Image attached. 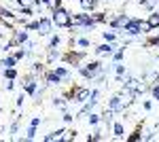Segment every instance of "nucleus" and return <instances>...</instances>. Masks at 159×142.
<instances>
[{"mask_svg": "<svg viewBox=\"0 0 159 142\" xmlns=\"http://www.w3.org/2000/svg\"><path fill=\"white\" fill-rule=\"evenodd\" d=\"M21 89H24L28 95H32V98H40V94H38V89H40V79L38 76H34L32 72H28L25 76H21Z\"/></svg>", "mask_w": 159, "mask_h": 142, "instance_id": "nucleus-1", "label": "nucleus"}, {"mask_svg": "<svg viewBox=\"0 0 159 142\" xmlns=\"http://www.w3.org/2000/svg\"><path fill=\"white\" fill-rule=\"evenodd\" d=\"M51 19H53V24L55 28H70L72 25V13L68 11L66 7H61V9H55V11H51Z\"/></svg>", "mask_w": 159, "mask_h": 142, "instance_id": "nucleus-2", "label": "nucleus"}, {"mask_svg": "<svg viewBox=\"0 0 159 142\" xmlns=\"http://www.w3.org/2000/svg\"><path fill=\"white\" fill-rule=\"evenodd\" d=\"M104 70V66H102V62H85L81 68H79V74L83 76V79H87V81H93L96 76H98L100 72Z\"/></svg>", "mask_w": 159, "mask_h": 142, "instance_id": "nucleus-3", "label": "nucleus"}, {"mask_svg": "<svg viewBox=\"0 0 159 142\" xmlns=\"http://www.w3.org/2000/svg\"><path fill=\"white\" fill-rule=\"evenodd\" d=\"M140 17H132L127 24H125V28H123L121 34H125L127 38H138V36H142L144 32H142V25H140Z\"/></svg>", "mask_w": 159, "mask_h": 142, "instance_id": "nucleus-4", "label": "nucleus"}, {"mask_svg": "<svg viewBox=\"0 0 159 142\" xmlns=\"http://www.w3.org/2000/svg\"><path fill=\"white\" fill-rule=\"evenodd\" d=\"M53 30H55V24H53V19L47 17V15H38V36H51L53 34Z\"/></svg>", "mask_w": 159, "mask_h": 142, "instance_id": "nucleus-5", "label": "nucleus"}, {"mask_svg": "<svg viewBox=\"0 0 159 142\" xmlns=\"http://www.w3.org/2000/svg\"><path fill=\"white\" fill-rule=\"evenodd\" d=\"M106 108L112 110L115 115H119V112H125V110H127V106H125V102H123V95L121 94L112 95V98L108 100V104H106Z\"/></svg>", "mask_w": 159, "mask_h": 142, "instance_id": "nucleus-6", "label": "nucleus"}, {"mask_svg": "<svg viewBox=\"0 0 159 142\" xmlns=\"http://www.w3.org/2000/svg\"><path fill=\"white\" fill-rule=\"evenodd\" d=\"M66 57V53L60 51V47H47V55H45V64H57Z\"/></svg>", "mask_w": 159, "mask_h": 142, "instance_id": "nucleus-7", "label": "nucleus"}, {"mask_svg": "<svg viewBox=\"0 0 159 142\" xmlns=\"http://www.w3.org/2000/svg\"><path fill=\"white\" fill-rule=\"evenodd\" d=\"M11 40L17 45V47H21V45H25L28 40H30V32L25 30V28H17V30H13L11 32Z\"/></svg>", "mask_w": 159, "mask_h": 142, "instance_id": "nucleus-8", "label": "nucleus"}, {"mask_svg": "<svg viewBox=\"0 0 159 142\" xmlns=\"http://www.w3.org/2000/svg\"><path fill=\"white\" fill-rule=\"evenodd\" d=\"M115 43H106V40H104V43H102V45H98V47H96V55H98V57H106V55H112V53H115Z\"/></svg>", "mask_w": 159, "mask_h": 142, "instance_id": "nucleus-9", "label": "nucleus"}, {"mask_svg": "<svg viewBox=\"0 0 159 142\" xmlns=\"http://www.w3.org/2000/svg\"><path fill=\"white\" fill-rule=\"evenodd\" d=\"M79 117H85V123L89 125V127H98L100 123H102V115H100V112H96V110H89V112L79 115Z\"/></svg>", "mask_w": 159, "mask_h": 142, "instance_id": "nucleus-10", "label": "nucleus"}, {"mask_svg": "<svg viewBox=\"0 0 159 142\" xmlns=\"http://www.w3.org/2000/svg\"><path fill=\"white\" fill-rule=\"evenodd\" d=\"M110 131H112V136H115L117 140H125V138H127V134H125V123H123V121H112Z\"/></svg>", "mask_w": 159, "mask_h": 142, "instance_id": "nucleus-11", "label": "nucleus"}, {"mask_svg": "<svg viewBox=\"0 0 159 142\" xmlns=\"http://www.w3.org/2000/svg\"><path fill=\"white\" fill-rule=\"evenodd\" d=\"M17 62H19V59L15 57L13 53H7L4 57L0 59V72H4L7 68H17Z\"/></svg>", "mask_w": 159, "mask_h": 142, "instance_id": "nucleus-12", "label": "nucleus"}, {"mask_svg": "<svg viewBox=\"0 0 159 142\" xmlns=\"http://www.w3.org/2000/svg\"><path fill=\"white\" fill-rule=\"evenodd\" d=\"M15 4H17V9H21L24 15H28V17L34 11V0H15Z\"/></svg>", "mask_w": 159, "mask_h": 142, "instance_id": "nucleus-13", "label": "nucleus"}, {"mask_svg": "<svg viewBox=\"0 0 159 142\" xmlns=\"http://www.w3.org/2000/svg\"><path fill=\"white\" fill-rule=\"evenodd\" d=\"M43 81H45L47 85H60L61 83V79L55 74V70H53V68H47V72L43 74Z\"/></svg>", "mask_w": 159, "mask_h": 142, "instance_id": "nucleus-14", "label": "nucleus"}, {"mask_svg": "<svg viewBox=\"0 0 159 142\" xmlns=\"http://www.w3.org/2000/svg\"><path fill=\"white\" fill-rule=\"evenodd\" d=\"M53 70H55V74L61 79V83L72 79V72H70V68H66V66H53Z\"/></svg>", "mask_w": 159, "mask_h": 142, "instance_id": "nucleus-15", "label": "nucleus"}, {"mask_svg": "<svg viewBox=\"0 0 159 142\" xmlns=\"http://www.w3.org/2000/svg\"><path fill=\"white\" fill-rule=\"evenodd\" d=\"M30 72H32L34 76L40 79V76L47 72V64H43V62H34V64H32V68H30Z\"/></svg>", "mask_w": 159, "mask_h": 142, "instance_id": "nucleus-16", "label": "nucleus"}, {"mask_svg": "<svg viewBox=\"0 0 159 142\" xmlns=\"http://www.w3.org/2000/svg\"><path fill=\"white\" fill-rule=\"evenodd\" d=\"M74 47L79 49V51H85V49L91 47V40L85 38V36H76V38H74Z\"/></svg>", "mask_w": 159, "mask_h": 142, "instance_id": "nucleus-17", "label": "nucleus"}, {"mask_svg": "<svg viewBox=\"0 0 159 142\" xmlns=\"http://www.w3.org/2000/svg\"><path fill=\"white\" fill-rule=\"evenodd\" d=\"M147 21L151 24L153 30H157V28H159V9H155V11L148 13V15H147Z\"/></svg>", "mask_w": 159, "mask_h": 142, "instance_id": "nucleus-18", "label": "nucleus"}, {"mask_svg": "<svg viewBox=\"0 0 159 142\" xmlns=\"http://www.w3.org/2000/svg\"><path fill=\"white\" fill-rule=\"evenodd\" d=\"M79 4L83 11H98V0H79Z\"/></svg>", "mask_w": 159, "mask_h": 142, "instance_id": "nucleus-19", "label": "nucleus"}, {"mask_svg": "<svg viewBox=\"0 0 159 142\" xmlns=\"http://www.w3.org/2000/svg\"><path fill=\"white\" fill-rule=\"evenodd\" d=\"M61 134H64V127L57 131H49V134H45L43 136V140L45 142H55V140H61Z\"/></svg>", "mask_w": 159, "mask_h": 142, "instance_id": "nucleus-20", "label": "nucleus"}, {"mask_svg": "<svg viewBox=\"0 0 159 142\" xmlns=\"http://www.w3.org/2000/svg\"><path fill=\"white\" fill-rule=\"evenodd\" d=\"M102 38L106 40V43H117V38H119V32L117 30H106V32H102Z\"/></svg>", "mask_w": 159, "mask_h": 142, "instance_id": "nucleus-21", "label": "nucleus"}, {"mask_svg": "<svg viewBox=\"0 0 159 142\" xmlns=\"http://www.w3.org/2000/svg\"><path fill=\"white\" fill-rule=\"evenodd\" d=\"M36 136H38V127L36 125H30V127L25 130V136L21 140H36Z\"/></svg>", "mask_w": 159, "mask_h": 142, "instance_id": "nucleus-22", "label": "nucleus"}, {"mask_svg": "<svg viewBox=\"0 0 159 142\" xmlns=\"http://www.w3.org/2000/svg\"><path fill=\"white\" fill-rule=\"evenodd\" d=\"M61 40H64V38H61L60 34H55V32H53V34L49 36V43H47V47H60Z\"/></svg>", "mask_w": 159, "mask_h": 142, "instance_id": "nucleus-23", "label": "nucleus"}, {"mask_svg": "<svg viewBox=\"0 0 159 142\" xmlns=\"http://www.w3.org/2000/svg\"><path fill=\"white\" fill-rule=\"evenodd\" d=\"M112 66H115V74H117V76H123V74H127V68H125V64H123V62H115Z\"/></svg>", "mask_w": 159, "mask_h": 142, "instance_id": "nucleus-24", "label": "nucleus"}, {"mask_svg": "<svg viewBox=\"0 0 159 142\" xmlns=\"http://www.w3.org/2000/svg\"><path fill=\"white\" fill-rule=\"evenodd\" d=\"M110 57H112V62H123V57H125V47L115 49V53H112Z\"/></svg>", "mask_w": 159, "mask_h": 142, "instance_id": "nucleus-25", "label": "nucleus"}, {"mask_svg": "<svg viewBox=\"0 0 159 142\" xmlns=\"http://www.w3.org/2000/svg\"><path fill=\"white\" fill-rule=\"evenodd\" d=\"M19 131V115H15V121L11 123V127H9V134H11V138H15V134Z\"/></svg>", "mask_w": 159, "mask_h": 142, "instance_id": "nucleus-26", "label": "nucleus"}, {"mask_svg": "<svg viewBox=\"0 0 159 142\" xmlns=\"http://www.w3.org/2000/svg\"><path fill=\"white\" fill-rule=\"evenodd\" d=\"M13 55H15V57L19 59V62H21V59H25V57H28V55H30V51H28V49H25V47H19V49H17V51H15V53H13Z\"/></svg>", "mask_w": 159, "mask_h": 142, "instance_id": "nucleus-27", "label": "nucleus"}, {"mask_svg": "<svg viewBox=\"0 0 159 142\" xmlns=\"http://www.w3.org/2000/svg\"><path fill=\"white\" fill-rule=\"evenodd\" d=\"M61 7H64L61 0H47V9L49 11H55V9H61Z\"/></svg>", "mask_w": 159, "mask_h": 142, "instance_id": "nucleus-28", "label": "nucleus"}, {"mask_svg": "<svg viewBox=\"0 0 159 142\" xmlns=\"http://www.w3.org/2000/svg\"><path fill=\"white\" fill-rule=\"evenodd\" d=\"M125 140H129V142H140V140H142V131H140V130H134V131H132V136H127Z\"/></svg>", "mask_w": 159, "mask_h": 142, "instance_id": "nucleus-29", "label": "nucleus"}, {"mask_svg": "<svg viewBox=\"0 0 159 142\" xmlns=\"http://www.w3.org/2000/svg\"><path fill=\"white\" fill-rule=\"evenodd\" d=\"M2 74H4V79H15V81H17V76H19V74H17V68H7Z\"/></svg>", "mask_w": 159, "mask_h": 142, "instance_id": "nucleus-30", "label": "nucleus"}, {"mask_svg": "<svg viewBox=\"0 0 159 142\" xmlns=\"http://www.w3.org/2000/svg\"><path fill=\"white\" fill-rule=\"evenodd\" d=\"M25 98H28V94H25L24 89H21V94L15 98V106H17V108H21V106H24V102H25Z\"/></svg>", "mask_w": 159, "mask_h": 142, "instance_id": "nucleus-31", "label": "nucleus"}, {"mask_svg": "<svg viewBox=\"0 0 159 142\" xmlns=\"http://www.w3.org/2000/svg\"><path fill=\"white\" fill-rule=\"evenodd\" d=\"M4 89L7 91H13L15 89V79H4Z\"/></svg>", "mask_w": 159, "mask_h": 142, "instance_id": "nucleus-32", "label": "nucleus"}, {"mask_svg": "<svg viewBox=\"0 0 159 142\" xmlns=\"http://www.w3.org/2000/svg\"><path fill=\"white\" fill-rule=\"evenodd\" d=\"M151 95H153V98H155V100L159 102V83L151 85Z\"/></svg>", "mask_w": 159, "mask_h": 142, "instance_id": "nucleus-33", "label": "nucleus"}, {"mask_svg": "<svg viewBox=\"0 0 159 142\" xmlns=\"http://www.w3.org/2000/svg\"><path fill=\"white\" fill-rule=\"evenodd\" d=\"M47 7V0H34V9H45Z\"/></svg>", "mask_w": 159, "mask_h": 142, "instance_id": "nucleus-34", "label": "nucleus"}, {"mask_svg": "<svg viewBox=\"0 0 159 142\" xmlns=\"http://www.w3.org/2000/svg\"><path fill=\"white\" fill-rule=\"evenodd\" d=\"M40 123H43V119H40V117H32V119H30V125H36V127H40Z\"/></svg>", "mask_w": 159, "mask_h": 142, "instance_id": "nucleus-35", "label": "nucleus"}, {"mask_svg": "<svg viewBox=\"0 0 159 142\" xmlns=\"http://www.w3.org/2000/svg\"><path fill=\"white\" fill-rule=\"evenodd\" d=\"M142 108H144V110H151V108H153V102H151V100H142Z\"/></svg>", "mask_w": 159, "mask_h": 142, "instance_id": "nucleus-36", "label": "nucleus"}, {"mask_svg": "<svg viewBox=\"0 0 159 142\" xmlns=\"http://www.w3.org/2000/svg\"><path fill=\"white\" fill-rule=\"evenodd\" d=\"M72 2H79V0H72Z\"/></svg>", "mask_w": 159, "mask_h": 142, "instance_id": "nucleus-37", "label": "nucleus"}, {"mask_svg": "<svg viewBox=\"0 0 159 142\" xmlns=\"http://www.w3.org/2000/svg\"><path fill=\"white\" fill-rule=\"evenodd\" d=\"M104 2H110V0H104Z\"/></svg>", "mask_w": 159, "mask_h": 142, "instance_id": "nucleus-38", "label": "nucleus"}]
</instances>
